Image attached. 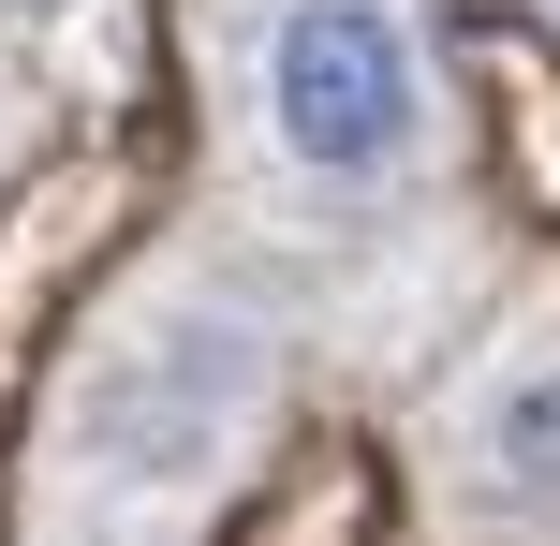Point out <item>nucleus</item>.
I'll use <instances>...</instances> for the list:
<instances>
[{
  "mask_svg": "<svg viewBox=\"0 0 560 546\" xmlns=\"http://www.w3.org/2000/svg\"><path fill=\"white\" fill-rule=\"evenodd\" d=\"M252 163L295 207H398L443 163V59L413 0H266L236 45Z\"/></svg>",
  "mask_w": 560,
  "mask_h": 546,
  "instance_id": "1",
  "label": "nucleus"
},
{
  "mask_svg": "<svg viewBox=\"0 0 560 546\" xmlns=\"http://www.w3.org/2000/svg\"><path fill=\"white\" fill-rule=\"evenodd\" d=\"M443 502L502 546H560V340H502L443 399Z\"/></svg>",
  "mask_w": 560,
  "mask_h": 546,
  "instance_id": "3",
  "label": "nucleus"
},
{
  "mask_svg": "<svg viewBox=\"0 0 560 546\" xmlns=\"http://www.w3.org/2000/svg\"><path fill=\"white\" fill-rule=\"evenodd\" d=\"M0 15H15L30 45H89V30H104V0H0Z\"/></svg>",
  "mask_w": 560,
  "mask_h": 546,
  "instance_id": "4",
  "label": "nucleus"
},
{
  "mask_svg": "<svg viewBox=\"0 0 560 546\" xmlns=\"http://www.w3.org/2000/svg\"><path fill=\"white\" fill-rule=\"evenodd\" d=\"M546 15H560V0H546Z\"/></svg>",
  "mask_w": 560,
  "mask_h": 546,
  "instance_id": "5",
  "label": "nucleus"
},
{
  "mask_svg": "<svg viewBox=\"0 0 560 546\" xmlns=\"http://www.w3.org/2000/svg\"><path fill=\"white\" fill-rule=\"evenodd\" d=\"M280 399V355L222 295H133L104 325V355L74 370V473L133 518H192L236 458H252Z\"/></svg>",
  "mask_w": 560,
  "mask_h": 546,
  "instance_id": "2",
  "label": "nucleus"
}]
</instances>
